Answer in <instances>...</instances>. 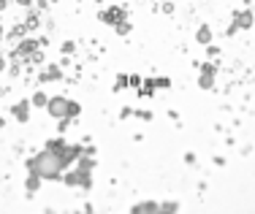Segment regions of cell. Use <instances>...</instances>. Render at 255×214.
<instances>
[{"mask_svg": "<svg viewBox=\"0 0 255 214\" xmlns=\"http://www.w3.org/2000/svg\"><path fill=\"white\" fill-rule=\"evenodd\" d=\"M71 108H74V106H71V103L68 101H63V98H54V101H49V114H52V117H65V114H71Z\"/></svg>", "mask_w": 255, "mask_h": 214, "instance_id": "cell-1", "label": "cell"}, {"mask_svg": "<svg viewBox=\"0 0 255 214\" xmlns=\"http://www.w3.org/2000/svg\"><path fill=\"white\" fill-rule=\"evenodd\" d=\"M19 3H27V0H19Z\"/></svg>", "mask_w": 255, "mask_h": 214, "instance_id": "cell-2", "label": "cell"}]
</instances>
